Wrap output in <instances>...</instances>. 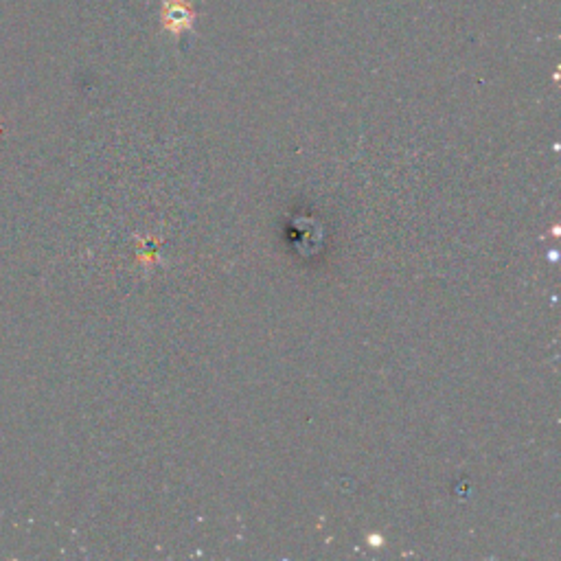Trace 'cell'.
<instances>
[{"label": "cell", "mask_w": 561, "mask_h": 561, "mask_svg": "<svg viewBox=\"0 0 561 561\" xmlns=\"http://www.w3.org/2000/svg\"><path fill=\"white\" fill-rule=\"evenodd\" d=\"M176 9L178 11H174V7H171V3L165 7V22H167V27L169 29H174V25H182V18L185 20H189L191 18V11H189V7H182L180 5V0H176Z\"/></svg>", "instance_id": "cell-1"}]
</instances>
